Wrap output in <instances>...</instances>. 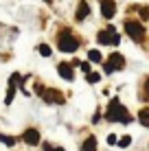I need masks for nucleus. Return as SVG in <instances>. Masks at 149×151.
Listing matches in <instances>:
<instances>
[{
    "instance_id": "obj_1",
    "label": "nucleus",
    "mask_w": 149,
    "mask_h": 151,
    "mask_svg": "<svg viewBox=\"0 0 149 151\" xmlns=\"http://www.w3.org/2000/svg\"><path fill=\"white\" fill-rule=\"evenodd\" d=\"M105 118L110 123H116V121H121V123H130L132 121V116L127 114V110L121 105V101L119 99H112L110 101V107H107V112H105Z\"/></svg>"
},
{
    "instance_id": "obj_2",
    "label": "nucleus",
    "mask_w": 149,
    "mask_h": 151,
    "mask_svg": "<svg viewBox=\"0 0 149 151\" xmlns=\"http://www.w3.org/2000/svg\"><path fill=\"white\" fill-rule=\"evenodd\" d=\"M77 48H79V40H77L70 31H64V33L59 35V50H64V53H75Z\"/></svg>"
},
{
    "instance_id": "obj_3",
    "label": "nucleus",
    "mask_w": 149,
    "mask_h": 151,
    "mask_svg": "<svg viewBox=\"0 0 149 151\" xmlns=\"http://www.w3.org/2000/svg\"><path fill=\"white\" fill-rule=\"evenodd\" d=\"M125 31H127V35H130L134 42H143V37H145V29H143V24L136 22V20H127L125 22Z\"/></svg>"
},
{
    "instance_id": "obj_4",
    "label": "nucleus",
    "mask_w": 149,
    "mask_h": 151,
    "mask_svg": "<svg viewBox=\"0 0 149 151\" xmlns=\"http://www.w3.org/2000/svg\"><path fill=\"white\" fill-rule=\"evenodd\" d=\"M125 68V59H123V55L121 53H112L110 57H107V64H105V72L110 75V72H114V70H123Z\"/></svg>"
},
{
    "instance_id": "obj_5",
    "label": "nucleus",
    "mask_w": 149,
    "mask_h": 151,
    "mask_svg": "<svg viewBox=\"0 0 149 151\" xmlns=\"http://www.w3.org/2000/svg\"><path fill=\"white\" fill-rule=\"evenodd\" d=\"M101 42V44H112V46H116L121 42V37H119V33H116V29L114 27H107V29H103L99 33V37H96Z\"/></svg>"
},
{
    "instance_id": "obj_6",
    "label": "nucleus",
    "mask_w": 149,
    "mask_h": 151,
    "mask_svg": "<svg viewBox=\"0 0 149 151\" xmlns=\"http://www.w3.org/2000/svg\"><path fill=\"white\" fill-rule=\"evenodd\" d=\"M101 13H103V18H107V20L114 18V13H116L114 0H101Z\"/></svg>"
},
{
    "instance_id": "obj_7",
    "label": "nucleus",
    "mask_w": 149,
    "mask_h": 151,
    "mask_svg": "<svg viewBox=\"0 0 149 151\" xmlns=\"http://www.w3.org/2000/svg\"><path fill=\"white\" fill-rule=\"evenodd\" d=\"M44 101H46V103H57V105H61L66 99H64V94L57 92V90H44Z\"/></svg>"
},
{
    "instance_id": "obj_8",
    "label": "nucleus",
    "mask_w": 149,
    "mask_h": 151,
    "mask_svg": "<svg viewBox=\"0 0 149 151\" xmlns=\"http://www.w3.org/2000/svg\"><path fill=\"white\" fill-rule=\"evenodd\" d=\"M22 140L27 145H40V132H37V129H27L24 136H22Z\"/></svg>"
},
{
    "instance_id": "obj_9",
    "label": "nucleus",
    "mask_w": 149,
    "mask_h": 151,
    "mask_svg": "<svg viewBox=\"0 0 149 151\" xmlns=\"http://www.w3.org/2000/svg\"><path fill=\"white\" fill-rule=\"evenodd\" d=\"M57 70H59L61 79H66V81H73L75 72H73V66H70V64H59V66H57Z\"/></svg>"
},
{
    "instance_id": "obj_10",
    "label": "nucleus",
    "mask_w": 149,
    "mask_h": 151,
    "mask_svg": "<svg viewBox=\"0 0 149 151\" xmlns=\"http://www.w3.org/2000/svg\"><path fill=\"white\" fill-rule=\"evenodd\" d=\"M88 13H90V7H88L86 2H79V9H77V15H75V18L81 22V20H86V18H88Z\"/></svg>"
},
{
    "instance_id": "obj_11",
    "label": "nucleus",
    "mask_w": 149,
    "mask_h": 151,
    "mask_svg": "<svg viewBox=\"0 0 149 151\" xmlns=\"http://www.w3.org/2000/svg\"><path fill=\"white\" fill-rule=\"evenodd\" d=\"M83 151H96V138L94 136H88V140L83 142V147H81Z\"/></svg>"
},
{
    "instance_id": "obj_12",
    "label": "nucleus",
    "mask_w": 149,
    "mask_h": 151,
    "mask_svg": "<svg viewBox=\"0 0 149 151\" xmlns=\"http://www.w3.org/2000/svg\"><path fill=\"white\" fill-rule=\"evenodd\" d=\"M138 121H140V125L149 127V107H145V110H140V112H138Z\"/></svg>"
},
{
    "instance_id": "obj_13",
    "label": "nucleus",
    "mask_w": 149,
    "mask_h": 151,
    "mask_svg": "<svg viewBox=\"0 0 149 151\" xmlns=\"http://www.w3.org/2000/svg\"><path fill=\"white\" fill-rule=\"evenodd\" d=\"M0 142H4L7 147H13V145H15V138L7 136V134H0Z\"/></svg>"
},
{
    "instance_id": "obj_14",
    "label": "nucleus",
    "mask_w": 149,
    "mask_h": 151,
    "mask_svg": "<svg viewBox=\"0 0 149 151\" xmlns=\"http://www.w3.org/2000/svg\"><path fill=\"white\" fill-rule=\"evenodd\" d=\"M37 50H40V55H42V57H50V46L48 44H40Z\"/></svg>"
},
{
    "instance_id": "obj_15",
    "label": "nucleus",
    "mask_w": 149,
    "mask_h": 151,
    "mask_svg": "<svg viewBox=\"0 0 149 151\" xmlns=\"http://www.w3.org/2000/svg\"><path fill=\"white\" fill-rule=\"evenodd\" d=\"M20 81H22V77H20L18 72H15V75H11V77H9V86H11V88H15V86H20Z\"/></svg>"
},
{
    "instance_id": "obj_16",
    "label": "nucleus",
    "mask_w": 149,
    "mask_h": 151,
    "mask_svg": "<svg viewBox=\"0 0 149 151\" xmlns=\"http://www.w3.org/2000/svg\"><path fill=\"white\" fill-rule=\"evenodd\" d=\"M88 59L94 61V64H99V61H101V53H99V50H90V53H88Z\"/></svg>"
},
{
    "instance_id": "obj_17",
    "label": "nucleus",
    "mask_w": 149,
    "mask_h": 151,
    "mask_svg": "<svg viewBox=\"0 0 149 151\" xmlns=\"http://www.w3.org/2000/svg\"><path fill=\"white\" fill-rule=\"evenodd\" d=\"M88 81L90 83H99L101 81V75H99V72H88Z\"/></svg>"
},
{
    "instance_id": "obj_18",
    "label": "nucleus",
    "mask_w": 149,
    "mask_h": 151,
    "mask_svg": "<svg viewBox=\"0 0 149 151\" xmlns=\"http://www.w3.org/2000/svg\"><path fill=\"white\" fill-rule=\"evenodd\" d=\"M130 145H132V138H130V136H123V138L119 140V147H123V149L130 147Z\"/></svg>"
},
{
    "instance_id": "obj_19",
    "label": "nucleus",
    "mask_w": 149,
    "mask_h": 151,
    "mask_svg": "<svg viewBox=\"0 0 149 151\" xmlns=\"http://www.w3.org/2000/svg\"><path fill=\"white\" fill-rule=\"evenodd\" d=\"M4 103H7V105H9V103H13V88H11V86H9V92H7V99H4Z\"/></svg>"
},
{
    "instance_id": "obj_20",
    "label": "nucleus",
    "mask_w": 149,
    "mask_h": 151,
    "mask_svg": "<svg viewBox=\"0 0 149 151\" xmlns=\"http://www.w3.org/2000/svg\"><path fill=\"white\" fill-rule=\"evenodd\" d=\"M140 18L143 20H149V7H143L140 9Z\"/></svg>"
},
{
    "instance_id": "obj_21",
    "label": "nucleus",
    "mask_w": 149,
    "mask_h": 151,
    "mask_svg": "<svg viewBox=\"0 0 149 151\" xmlns=\"http://www.w3.org/2000/svg\"><path fill=\"white\" fill-rule=\"evenodd\" d=\"M145 96H147V101H149V77H147V81H145Z\"/></svg>"
},
{
    "instance_id": "obj_22",
    "label": "nucleus",
    "mask_w": 149,
    "mask_h": 151,
    "mask_svg": "<svg viewBox=\"0 0 149 151\" xmlns=\"http://www.w3.org/2000/svg\"><path fill=\"white\" fill-rule=\"evenodd\" d=\"M81 70H83L86 75H88V72H90V64H86V61H83V64H81Z\"/></svg>"
},
{
    "instance_id": "obj_23",
    "label": "nucleus",
    "mask_w": 149,
    "mask_h": 151,
    "mask_svg": "<svg viewBox=\"0 0 149 151\" xmlns=\"http://www.w3.org/2000/svg\"><path fill=\"white\" fill-rule=\"evenodd\" d=\"M107 142H110V145H116V136H114V134H112V136H107Z\"/></svg>"
},
{
    "instance_id": "obj_24",
    "label": "nucleus",
    "mask_w": 149,
    "mask_h": 151,
    "mask_svg": "<svg viewBox=\"0 0 149 151\" xmlns=\"http://www.w3.org/2000/svg\"><path fill=\"white\" fill-rule=\"evenodd\" d=\"M44 151H53V147H50V145H44Z\"/></svg>"
},
{
    "instance_id": "obj_25",
    "label": "nucleus",
    "mask_w": 149,
    "mask_h": 151,
    "mask_svg": "<svg viewBox=\"0 0 149 151\" xmlns=\"http://www.w3.org/2000/svg\"><path fill=\"white\" fill-rule=\"evenodd\" d=\"M53 151H64V149H59V147H53Z\"/></svg>"
},
{
    "instance_id": "obj_26",
    "label": "nucleus",
    "mask_w": 149,
    "mask_h": 151,
    "mask_svg": "<svg viewBox=\"0 0 149 151\" xmlns=\"http://www.w3.org/2000/svg\"><path fill=\"white\" fill-rule=\"evenodd\" d=\"M44 2H50V0H44Z\"/></svg>"
}]
</instances>
